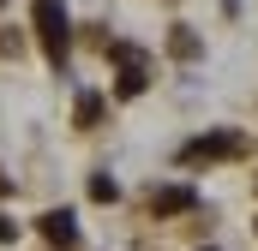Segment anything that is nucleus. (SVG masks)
<instances>
[{"mask_svg": "<svg viewBox=\"0 0 258 251\" xmlns=\"http://www.w3.org/2000/svg\"><path fill=\"white\" fill-rule=\"evenodd\" d=\"M192 203H198L192 186H156L150 191V209H156V215H186Z\"/></svg>", "mask_w": 258, "mask_h": 251, "instance_id": "obj_4", "label": "nucleus"}, {"mask_svg": "<svg viewBox=\"0 0 258 251\" xmlns=\"http://www.w3.org/2000/svg\"><path fill=\"white\" fill-rule=\"evenodd\" d=\"M96 120H102V96L84 90V96H78V126H96Z\"/></svg>", "mask_w": 258, "mask_h": 251, "instance_id": "obj_6", "label": "nucleus"}, {"mask_svg": "<svg viewBox=\"0 0 258 251\" xmlns=\"http://www.w3.org/2000/svg\"><path fill=\"white\" fill-rule=\"evenodd\" d=\"M144 84H150V72H144V60H132V66H120V96H144Z\"/></svg>", "mask_w": 258, "mask_h": 251, "instance_id": "obj_5", "label": "nucleus"}, {"mask_svg": "<svg viewBox=\"0 0 258 251\" xmlns=\"http://www.w3.org/2000/svg\"><path fill=\"white\" fill-rule=\"evenodd\" d=\"M168 48H174L180 60H192V54H198V36H192V30H174V36H168Z\"/></svg>", "mask_w": 258, "mask_h": 251, "instance_id": "obj_7", "label": "nucleus"}, {"mask_svg": "<svg viewBox=\"0 0 258 251\" xmlns=\"http://www.w3.org/2000/svg\"><path fill=\"white\" fill-rule=\"evenodd\" d=\"M30 24H36L48 60L60 66L66 60V42H72V18H66V6H60V0H36V6H30Z\"/></svg>", "mask_w": 258, "mask_h": 251, "instance_id": "obj_1", "label": "nucleus"}, {"mask_svg": "<svg viewBox=\"0 0 258 251\" xmlns=\"http://www.w3.org/2000/svg\"><path fill=\"white\" fill-rule=\"evenodd\" d=\"M36 227H42V239H48V245H60V251L78 245V221H72V209H48Z\"/></svg>", "mask_w": 258, "mask_h": 251, "instance_id": "obj_3", "label": "nucleus"}, {"mask_svg": "<svg viewBox=\"0 0 258 251\" xmlns=\"http://www.w3.org/2000/svg\"><path fill=\"white\" fill-rule=\"evenodd\" d=\"M240 150H246L240 132H210V138H192V144L180 150V162H228V156H240Z\"/></svg>", "mask_w": 258, "mask_h": 251, "instance_id": "obj_2", "label": "nucleus"}, {"mask_svg": "<svg viewBox=\"0 0 258 251\" xmlns=\"http://www.w3.org/2000/svg\"><path fill=\"white\" fill-rule=\"evenodd\" d=\"M90 197H96V203H114V197H120V186H114L108 174H96V180H90Z\"/></svg>", "mask_w": 258, "mask_h": 251, "instance_id": "obj_8", "label": "nucleus"}]
</instances>
